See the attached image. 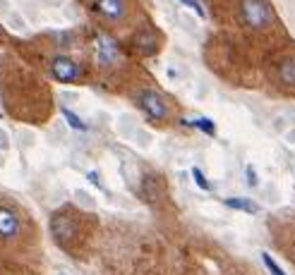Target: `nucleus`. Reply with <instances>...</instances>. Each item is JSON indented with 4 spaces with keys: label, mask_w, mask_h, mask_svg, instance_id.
I'll return each instance as SVG.
<instances>
[{
    "label": "nucleus",
    "mask_w": 295,
    "mask_h": 275,
    "mask_svg": "<svg viewBox=\"0 0 295 275\" xmlns=\"http://www.w3.org/2000/svg\"><path fill=\"white\" fill-rule=\"evenodd\" d=\"M192 177H194V182H197V187L200 189H204V191H211V182L207 180V177H204V173H202L200 168H192Z\"/></svg>",
    "instance_id": "nucleus-14"
},
{
    "label": "nucleus",
    "mask_w": 295,
    "mask_h": 275,
    "mask_svg": "<svg viewBox=\"0 0 295 275\" xmlns=\"http://www.w3.org/2000/svg\"><path fill=\"white\" fill-rule=\"evenodd\" d=\"M0 34H3V32H0Z\"/></svg>",
    "instance_id": "nucleus-18"
},
{
    "label": "nucleus",
    "mask_w": 295,
    "mask_h": 275,
    "mask_svg": "<svg viewBox=\"0 0 295 275\" xmlns=\"http://www.w3.org/2000/svg\"><path fill=\"white\" fill-rule=\"evenodd\" d=\"M135 46H137V50H139L142 55H154L156 50H159V39H156V34L142 32V34H137Z\"/></svg>",
    "instance_id": "nucleus-9"
},
{
    "label": "nucleus",
    "mask_w": 295,
    "mask_h": 275,
    "mask_svg": "<svg viewBox=\"0 0 295 275\" xmlns=\"http://www.w3.org/2000/svg\"><path fill=\"white\" fill-rule=\"evenodd\" d=\"M245 177H248V184L250 187H257V173H255V168L252 165H245Z\"/></svg>",
    "instance_id": "nucleus-16"
},
{
    "label": "nucleus",
    "mask_w": 295,
    "mask_h": 275,
    "mask_svg": "<svg viewBox=\"0 0 295 275\" xmlns=\"http://www.w3.org/2000/svg\"><path fill=\"white\" fill-rule=\"evenodd\" d=\"M94 55H96L99 67H113V65H118V60H120L118 41L113 39V36H108V34H99L94 39Z\"/></svg>",
    "instance_id": "nucleus-4"
},
{
    "label": "nucleus",
    "mask_w": 295,
    "mask_h": 275,
    "mask_svg": "<svg viewBox=\"0 0 295 275\" xmlns=\"http://www.w3.org/2000/svg\"><path fill=\"white\" fill-rule=\"evenodd\" d=\"M240 19L245 26L262 32V29L272 26L276 15H274V8L266 0H240Z\"/></svg>",
    "instance_id": "nucleus-1"
},
{
    "label": "nucleus",
    "mask_w": 295,
    "mask_h": 275,
    "mask_svg": "<svg viewBox=\"0 0 295 275\" xmlns=\"http://www.w3.org/2000/svg\"><path fill=\"white\" fill-rule=\"evenodd\" d=\"M180 3H183L185 8H190L197 17H207V12H204V8H202V3H200V0H180Z\"/></svg>",
    "instance_id": "nucleus-15"
},
{
    "label": "nucleus",
    "mask_w": 295,
    "mask_h": 275,
    "mask_svg": "<svg viewBox=\"0 0 295 275\" xmlns=\"http://www.w3.org/2000/svg\"><path fill=\"white\" fill-rule=\"evenodd\" d=\"M137 105H139V110H142L152 122H163V120L170 118V108H168L166 98H163L159 91H154V89H144V91H139V96H137Z\"/></svg>",
    "instance_id": "nucleus-2"
},
{
    "label": "nucleus",
    "mask_w": 295,
    "mask_h": 275,
    "mask_svg": "<svg viewBox=\"0 0 295 275\" xmlns=\"http://www.w3.org/2000/svg\"><path fill=\"white\" fill-rule=\"evenodd\" d=\"M22 232H24V225L19 213L12 206L0 204V242L12 244L17 239H22Z\"/></svg>",
    "instance_id": "nucleus-3"
},
{
    "label": "nucleus",
    "mask_w": 295,
    "mask_h": 275,
    "mask_svg": "<svg viewBox=\"0 0 295 275\" xmlns=\"http://www.w3.org/2000/svg\"><path fill=\"white\" fill-rule=\"evenodd\" d=\"M185 127H194V129H200L202 134H207V136H216V125L214 120L209 118H194V120H183Z\"/></svg>",
    "instance_id": "nucleus-10"
},
{
    "label": "nucleus",
    "mask_w": 295,
    "mask_h": 275,
    "mask_svg": "<svg viewBox=\"0 0 295 275\" xmlns=\"http://www.w3.org/2000/svg\"><path fill=\"white\" fill-rule=\"evenodd\" d=\"M60 113H63V118H65V122L72 127V129H77V132H87L89 129V125L84 122V120L77 115V113H72L70 108H60Z\"/></svg>",
    "instance_id": "nucleus-12"
},
{
    "label": "nucleus",
    "mask_w": 295,
    "mask_h": 275,
    "mask_svg": "<svg viewBox=\"0 0 295 275\" xmlns=\"http://www.w3.org/2000/svg\"><path fill=\"white\" fill-rule=\"evenodd\" d=\"M96 10L106 17V19H111V22H120V19H125L128 15V3L125 0H94Z\"/></svg>",
    "instance_id": "nucleus-7"
},
{
    "label": "nucleus",
    "mask_w": 295,
    "mask_h": 275,
    "mask_svg": "<svg viewBox=\"0 0 295 275\" xmlns=\"http://www.w3.org/2000/svg\"><path fill=\"white\" fill-rule=\"evenodd\" d=\"M279 79L286 87H295V58H286L279 67Z\"/></svg>",
    "instance_id": "nucleus-11"
},
{
    "label": "nucleus",
    "mask_w": 295,
    "mask_h": 275,
    "mask_svg": "<svg viewBox=\"0 0 295 275\" xmlns=\"http://www.w3.org/2000/svg\"><path fill=\"white\" fill-rule=\"evenodd\" d=\"M224 206H228V208H233V211L250 213V215H257V213L262 211L257 201H252V199H245V197H228V199H224Z\"/></svg>",
    "instance_id": "nucleus-8"
},
{
    "label": "nucleus",
    "mask_w": 295,
    "mask_h": 275,
    "mask_svg": "<svg viewBox=\"0 0 295 275\" xmlns=\"http://www.w3.org/2000/svg\"><path fill=\"white\" fill-rule=\"evenodd\" d=\"M51 235L60 246H70L77 239V223L67 213H56L51 218Z\"/></svg>",
    "instance_id": "nucleus-5"
},
{
    "label": "nucleus",
    "mask_w": 295,
    "mask_h": 275,
    "mask_svg": "<svg viewBox=\"0 0 295 275\" xmlns=\"http://www.w3.org/2000/svg\"><path fill=\"white\" fill-rule=\"evenodd\" d=\"M51 74L63 84H72V81H77L82 77V67L77 60H72L67 55H58L51 63Z\"/></svg>",
    "instance_id": "nucleus-6"
},
{
    "label": "nucleus",
    "mask_w": 295,
    "mask_h": 275,
    "mask_svg": "<svg viewBox=\"0 0 295 275\" xmlns=\"http://www.w3.org/2000/svg\"><path fill=\"white\" fill-rule=\"evenodd\" d=\"M262 261H264V266H266V270H269L272 275H288L286 270H283V268L276 263V259H274L269 252H262Z\"/></svg>",
    "instance_id": "nucleus-13"
},
{
    "label": "nucleus",
    "mask_w": 295,
    "mask_h": 275,
    "mask_svg": "<svg viewBox=\"0 0 295 275\" xmlns=\"http://www.w3.org/2000/svg\"><path fill=\"white\" fill-rule=\"evenodd\" d=\"M60 275H65V273H60Z\"/></svg>",
    "instance_id": "nucleus-17"
}]
</instances>
